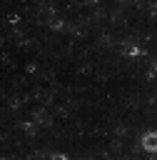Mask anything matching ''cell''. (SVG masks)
Masks as SVG:
<instances>
[{
  "label": "cell",
  "instance_id": "1",
  "mask_svg": "<svg viewBox=\"0 0 157 160\" xmlns=\"http://www.w3.org/2000/svg\"><path fill=\"white\" fill-rule=\"evenodd\" d=\"M142 145H145L147 150H157V132H150V135L142 140Z\"/></svg>",
  "mask_w": 157,
  "mask_h": 160
},
{
  "label": "cell",
  "instance_id": "2",
  "mask_svg": "<svg viewBox=\"0 0 157 160\" xmlns=\"http://www.w3.org/2000/svg\"><path fill=\"white\" fill-rule=\"evenodd\" d=\"M52 160H65V158H60V155H55V158H52Z\"/></svg>",
  "mask_w": 157,
  "mask_h": 160
}]
</instances>
